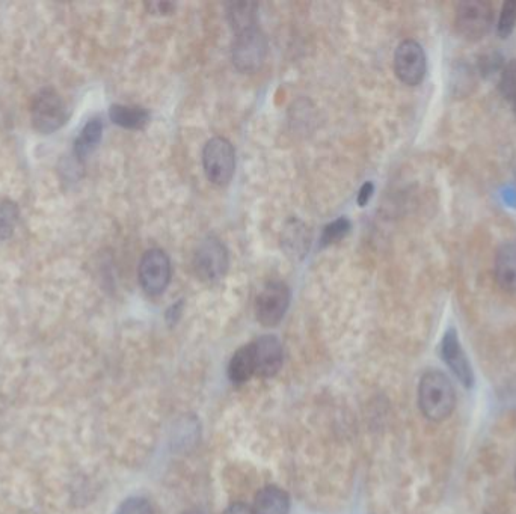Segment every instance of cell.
Returning <instances> with one entry per match:
<instances>
[{"mask_svg": "<svg viewBox=\"0 0 516 514\" xmlns=\"http://www.w3.org/2000/svg\"><path fill=\"white\" fill-rule=\"evenodd\" d=\"M418 404L427 420H447L456 406V392L449 377L441 371H427L418 386Z\"/></svg>", "mask_w": 516, "mask_h": 514, "instance_id": "1", "label": "cell"}, {"mask_svg": "<svg viewBox=\"0 0 516 514\" xmlns=\"http://www.w3.org/2000/svg\"><path fill=\"white\" fill-rule=\"evenodd\" d=\"M455 23L465 40L479 41L494 25V10L485 0H467L458 5Z\"/></svg>", "mask_w": 516, "mask_h": 514, "instance_id": "2", "label": "cell"}, {"mask_svg": "<svg viewBox=\"0 0 516 514\" xmlns=\"http://www.w3.org/2000/svg\"><path fill=\"white\" fill-rule=\"evenodd\" d=\"M67 120V106L55 89L44 88L35 95L32 103V124L37 132L50 135L61 129Z\"/></svg>", "mask_w": 516, "mask_h": 514, "instance_id": "3", "label": "cell"}, {"mask_svg": "<svg viewBox=\"0 0 516 514\" xmlns=\"http://www.w3.org/2000/svg\"><path fill=\"white\" fill-rule=\"evenodd\" d=\"M268 53V40L257 26L237 32L233 46V62L237 70L252 73L262 67Z\"/></svg>", "mask_w": 516, "mask_h": 514, "instance_id": "4", "label": "cell"}, {"mask_svg": "<svg viewBox=\"0 0 516 514\" xmlns=\"http://www.w3.org/2000/svg\"><path fill=\"white\" fill-rule=\"evenodd\" d=\"M203 165L210 183L216 186L230 183L236 168L233 145L224 138L210 139L203 150Z\"/></svg>", "mask_w": 516, "mask_h": 514, "instance_id": "5", "label": "cell"}, {"mask_svg": "<svg viewBox=\"0 0 516 514\" xmlns=\"http://www.w3.org/2000/svg\"><path fill=\"white\" fill-rule=\"evenodd\" d=\"M289 305V287L281 281L269 282L260 291L255 303L258 322L266 328H275L286 316Z\"/></svg>", "mask_w": 516, "mask_h": 514, "instance_id": "6", "label": "cell"}, {"mask_svg": "<svg viewBox=\"0 0 516 514\" xmlns=\"http://www.w3.org/2000/svg\"><path fill=\"white\" fill-rule=\"evenodd\" d=\"M139 282L145 293L159 296L171 282V261L162 249L145 252L139 263Z\"/></svg>", "mask_w": 516, "mask_h": 514, "instance_id": "7", "label": "cell"}, {"mask_svg": "<svg viewBox=\"0 0 516 514\" xmlns=\"http://www.w3.org/2000/svg\"><path fill=\"white\" fill-rule=\"evenodd\" d=\"M427 61L423 47L414 40H406L397 47L394 71L400 82L408 86L420 85L426 76Z\"/></svg>", "mask_w": 516, "mask_h": 514, "instance_id": "8", "label": "cell"}, {"mask_svg": "<svg viewBox=\"0 0 516 514\" xmlns=\"http://www.w3.org/2000/svg\"><path fill=\"white\" fill-rule=\"evenodd\" d=\"M194 269L198 278L203 281H219L228 269V252L225 246L215 237L203 240L195 252Z\"/></svg>", "mask_w": 516, "mask_h": 514, "instance_id": "9", "label": "cell"}, {"mask_svg": "<svg viewBox=\"0 0 516 514\" xmlns=\"http://www.w3.org/2000/svg\"><path fill=\"white\" fill-rule=\"evenodd\" d=\"M441 355H443L444 362L449 365L450 370L453 371L459 382L465 388H471L474 385V374L471 370L470 362L465 356L464 349L459 343L458 334L453 329H450L443 338L441 344Z\"/></svg>", "mask_w": 516, "mask_h": 514, "instance_id": "10", "label": "cell"}, {"mask_svg": "<svg viewBox=\"0 0 516 514\" xmlns=\"http://www.w3.org/2000/svg\"><path fill=\"white\" fill-rule=\"evenodd\" d=\"M254 350L255 374L262 377H272L280 371L283 365V347L280 341L271 335L258 338L252 343Z\"/></svg>", "mask_w": 516, "mask_h": 514, "instance_id": "11", "label": "cell"}, {"mask_svg": "<svg viewBox=\"0 0 516 514\" xmlns=\"http://www.w3.org/2000/svg\"><path fill=\"white\" fill-rule=\"evenodd\" d=\"M494 275L498 287L506 293H516V240L503 243L494 260Z\"/></svg>", "mask_w": 516, "mask_h": 514, "instance_id": "12", "label": "cell"}, {"mask_svg": "<svg viewBox=\"0 0 516 514\" xmlns=\"http://www.w3.org/2000/svg\"><path fill=\"white\" fill-rule=\"evenodd\" d=\"M289 510V496L280 487H265L255 498V514H289Z\"/></svg>", "mask_w": 516, "mask_h": 514, "instance_id": "13", "label": "cell"}, {"mask_svg": "<svg viewBox=\"0 0 516 514\" xmlns=\"http://www.w3.org/2000/svg\"><path fill=\"white\" fill-rule=\"evenodd\" d=\"M112 123L127 130H142L150 121V114L138 106L114 105L109 111Z\"/></svg>", "mask_w": 516, "mask_h": 514, "instance_id": "14", "label": "cell"}, {"mask_svg": "<svg viewBox=\"0 0 516 514\" xmlns=\"http://www.w3.org/2000/svg\"><path fill=\"white\" fill-rule=\"evenodd\" d=\"M102 136V120L93 118V120L88 121L86 126L83 127L82 132H80V135L77 136L76 142H74V153H76L77 159L83 160L90 156V154L99 147Z\"/></svg>", "mask_w": 516, "mask_h": 514, "instance_id": "15", "label": "cell"}, {"mask_svg": "<svg viewBox=\"0 0 516 514\" xmlns=\"http://www.w3.org/2000/svg\"><path fill=\"white\" fill-rule=\"evenodd\" d=\"M255 374L254 350L252 344L234 353L228 365V376L233 383H245Z\"/></svg>", "mask_w": 516, "mask_h": 514, "instance_id": "16", "label": "cell"}, {"mask_svg": "<svg viewBox=\"0 0 516 514\" xmlns=\"http://www.w3.org/2000/svg\"><path fill=\"white\" fill-rule=\"evenodd\" d=\"M498 89H500L501 95L504 100L507 101V105L512 108V111L516 114V61L507 62L504 65L503 71H501L500 82H498Z\"/></svg>", "mask_w": 516, "mask_h": 514, "instance_id": "17", "label": "cell"}, {"mask_svg": "<svg viewBox=\"0 0 516 514\" xmlns=\"http://www.w3.org/2000/svg\"><path fill=\"white\" fill-rule=\"evenodd\" d=\"M19 216V205L16 202H0V240H8L13 236Z\"/></svg>", "mask_w": 516, "mask_h": 514, "instance_id": "18", "label": "cell"}, {"mask_svg": "<svg viewBox=\"0 0 516 514\" xmlns=\"http://www.w3.org/2000/svg\"><path fill=\"white\" fill-rule=\"evenodd\" d=\"M351 228V222L346 218L337 219V221L332 222V224L326 225L325 230H323L322 239H320V245L329 246L340 242L341 239L348 236Z\"/></svg>", "mask_w": 516, "mask_h": 514, "instance_id": "19", "label": "cell"}, {"mask_svg": "<svg viewBox=\"0 0 516 514\" xmlns=\"http://www.w3.org/2000/svg\"><path fill=\"white\" fill-rule=\"evenodd\" d=\"M516 28V0H509L501 7L497 22V32L501 38H507Z\"/></svg>", "mask_w": 516, "mask_h": 514, "instance_id": "20", "label": "cell"}, {"mask_svg": "<svg viewBox=\"0 0 516 514\" xmlns=\"http://www.w3.org/2000/svg\"><path fill=\"white\" fill-rule=\"evenodd\" d=\"M117 514H153V508L142 498H130L121 505Z\"/></svg>", "mask_w": 516, "mask_h": 514, "instance_id": "21", "label": "cell"}, {"mask_svg": "<svg viewBox=\"0 0 516 514\" xmlns=\"http://www.w3.org/2000/svg\"><path fill=\"white\" fill-rule=\"evenodd\" d=\"M373 192H375V186H373V183H366L363 184V187H361L360 193H358V204H360V207H366L367 204H369L370 199H372Z\"/></svg>", "mask_w": 516, "mask_h": 514, "instance_id": "22", "label": "cell"}, {"mask_svg": "<svg viewBox=\"0 0 516 514\" xmlns=\"http://www.w3.org/2000/svg\"><path fill=\"white\" fill-rule=\"evenodd\" d=\"M224 514H255L251 507L245 504H234L225 510Z\"/></svg>", "mask_w": 516, "mask_h": 514, "instance_id": "23", "label": "cell"}, {"mask_svg": "<svg viewBox=\"0 0 516 514\" xmlns=\"http://www.w3.org/2000/svg\"><path fill=\"white\" fill-rule=\"evenodd\" d=\"M150 8L151 10H154V13L156 14H169L174 10V5L166 4V2H163V4L157 2V4H151Z\"/></svg>", "mask_w": 516, "mask_h": 514, "instance_id": "24", "label": "cell"}, {"mask_svg": "<svg viewBox=\"0 0 516 514\" xmlns=\"http://www.w3.org/2000/svg\"><path fill=\"white\" fill-rule=\"evenodd\" d=\"M185 514H204L203 511H200V510H191V511H188V513H185Z\"/></svg>", "mask_w": 516, "mask_h": 514, "instance_id": "25", "label": "cell"}, {"mask_svg": "<svg viewBox=\"0 0 516 514\" xmlns=\"http://www.w3.org/2000/svg\"><path fill=\"white\" fill-rule=\"evenodd\" d=\"M516 475V474H515Z\"/></svg>", "mask_w": 516, "mask_h": 514, "instance_id": "26", "label": "cell"}]
</instances>
